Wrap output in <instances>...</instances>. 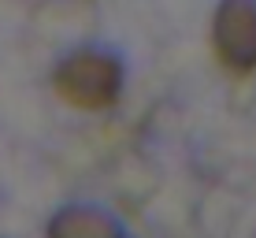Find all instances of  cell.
<instances>
[{
    "label": "cell",
    "instance_id": "6da1fadb",
    "mask_svg": "<svg viewBox=\"0 0 256 238\" xmlns=\"http://www.w3.org/2000/svg\"><path fill=\"white\" fill-rule=\"evenodd\" d=\"M122 67L104 49H78L56 67V93L82 112H100L119 101Z\"/></svg>",
    "mask_w": 256,
    "mask_h": 238
},
{
    "label": "cell",
    "instance_id": "7a4b0ae2",
    "mask_svg": "<svg viewBox=\"0 0 256 238\" xmlns=\"http://www.w3.org/2000/svg\"><path fill=\"white\" fill-rule=\"evenodd\" d=\"M212 45L226 71H256V0H219L212 19Z\"/></svg>",
    "mask_w": 256,
    "mask_h": 238
},
{
    "label": "cell",
    "instance_id": "3957f363",
    "mask_svg": "<svg viewBox=\"0 0 256 238\" xmlns=\"http://www.w3.org/2000/svg\"><path fill=\"white\" fill-rule=\"evenodd\" d=\"M48 238H119V227L100 208L74 205V208H64L48 223Z\"/></svg>",
    "mask_w": 256,
    "mask_h": 238
}]
</instances>
